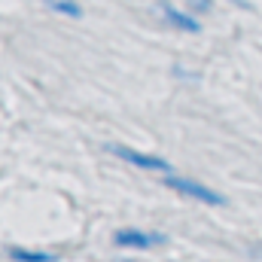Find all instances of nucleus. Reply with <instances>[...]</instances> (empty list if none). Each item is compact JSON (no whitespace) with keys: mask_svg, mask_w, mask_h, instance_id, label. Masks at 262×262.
Listing matches in <instances>:
<instances>
[{"mask_svg":"<svg viewBox=\"0 0 262 262\" xmlns=\"http://www.w3.org/2000/svg\"><path fill=\"white\" fill-rule=\"evenodd\" d=\"M113 244L122 250H149V247L165 244V235L162 232H143V229H119L113 235Z\"/></svg>","mask_w":262,"mask_h":262,"instance_id":"obj_3","label":"nucleus"},{"mask_svg":"<svg viewBox=\"0 0 262 262\" xmlns=\"http://www.w3.org/2000/svg\"><path fill=\"white\" fill-rule=\"evenodd\" d=\"M192 12H210V0H192Z\"/></svg>","mask_w":262,"mask_h":262,"instance_id":"obj_7","label":"nucleus"},{"mask_svg":"<svg viewBox=\"0 0 262 262\" xmlns=\"http://www.w3.org/2000/svg\"><path fill=\"white\" fill-rule=\"evenodd\" d=\"M159 12H162V18H165L171 28H177V31H186V34H198V31H201V25H198V18L192 15V12L177 9V6L168 3V0L159 3Z\"/></svg>","mask_w":262,"mask_h":262,"instance_id":"obj_4","label":"nucleus"},{"mask_svg":"<svg viewBox=\"0 0 262 262\" xmlns=\"http://www.w3.org/2000/svg\"><path fill=\"white\" fill-rule=\"evenodd\" d=\"M46 6H49L52 12L67 15V18H79V15H82V6H79L76 0H46Z\"/></svg>","mask_w":262,"mask_h":262,"instance_id":"obj_6","label":"nucleus"},{"mask_svg":"<svg viewBox=\"0 0 262 262\" xmlns=\"http://www.w3.org/2000/svg\"><path fill=\"white\" fill-rule=\"evenodd\" d=\"M9 259L12 262H55V253L46 250H25V247H9Z\"/></svg>","mask_w":262,"mask_h":262,"instance_id":"obj_5","label":"nucleus"},{"mask_svg":"<svg viewBox=\"0 0 262 262\" xmlns=\"http://www.w3.org/2000/svg\"><path fill=\"white\" fill-rule=\"evenodd\" d=\"M165 186L168 189H174V192H180L183 198H192V201H201V204H210V207H223L226 204V198L220 195L216 189H210V186H204V183H198V180H189V177H180V174H165Z\"/></svg>","mask_w":262,"mask_h":262,"instance_id":"obj_1","label":"nucleus"},{"mask_svg":"<svg viewBox=\"0 0 262 262\" xmlns=\"http://www.w3.org/2000/svg\"><path fill=\"white\" fill-rule=\"evenodd\" d=\"M107 152H113L116 159L128 162L140 171H159V174H171V165L162 159V156H149V152H140V149H131V146H122V143H110Z\"/></svg>","mask_w":262,"mask_h":262,"instance_id":"obj_2","label":"nucleus"}]
</instances>
